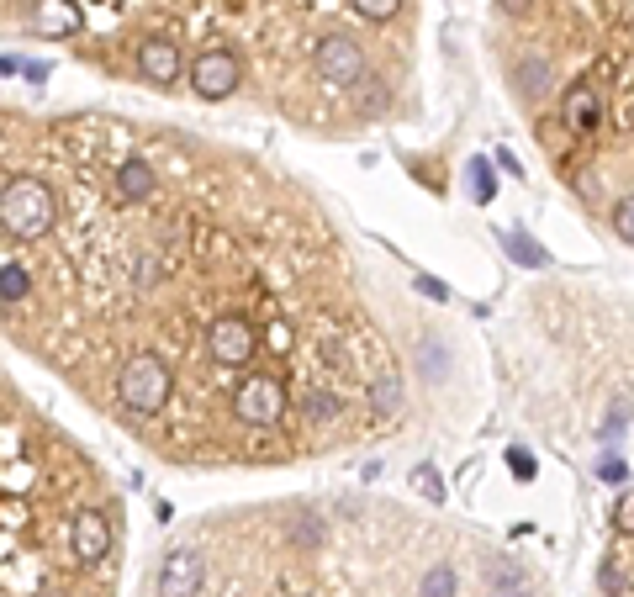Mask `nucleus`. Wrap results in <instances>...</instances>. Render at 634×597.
<instances>
[{"instance_id": "obj_4", "label": "nucleus", "mask_w": 634, "mask_h": 597, "mask_svg": "<svg viewBox=\"0 0 634 597\" xmlns=\"http://www.w3.org/2000/svg\"><path fill=\"white\" fill-rule=\"evenodd\" d=\"M207 349H212V360L217 365H249L254 360V349H259V333L249 317H217V323L207 328Z\"/></svg>"}, {"instance_id": "obj_13", "label": "nucleus", "mask_w": 634, "mask_h": 597, "mask_svg": "<svg viewBox=\"0 0 634 597\" xmlns=\"http://www.w3.org/2000/svg\"><path fill=\"white\" fill-rule=\"evenodd\" d=\"M117 196L122 201H148V196H154V170H148L143 159H127L117 170Z\"/></svg>"}, {"instance_id": "obj_16", "label": "nucleus", "mask_w": 634, "mask_h": 597, "mask_svg": "<svg viewBox=\"0 0 634 597\" xmlns=\"http://www.w3.org/2000/svg\"><path fill=\"white\" fill-rule=\"evenodd\" d=\"M471 196L481 201V207H487V201L497 196V175H492V164H487V159H476V164H471Z\"/></svg>"}, {"instance_id": "obj_30", "label": "nucleus", "mask_w": 634, "mask_h": 597, "mask_svg": "<svg viewBox=\"0 0 634 597\" xmlns=\"http://www.w3.org/2000/svg\"><path fill=\"white\" fill-rule=\"evenodd\" d=\"M497 6L508 11V16H524V11H529V0H497Z\"/></svg>"}, {"instance_id": "obj_2", "label": "nucleus", "mask_w": 634, "mask_h": 597, "mask_svg": "<svg viewBox=\"0 0 634 597\" xmlns=\"http://www.w3.org/2000/svg\"><path fill=\"white\" fill-rule=\"evenodd\" d=\"M170 391H175V376H170V365L159 360V354H133V360L122 365V376H117V397L127 413H159L164 402H170Z\"/></svg>"}, {"instance_id": "obj_26", "label": "nucleus", "mask_w": 634, "mask_h": 597, "mask_svg": "<svg viewBox=\"0 0 634 597\" xmlns=\"http://www.w3.org/2000/svg\"><path fill=\"white\" fill-rule=\"evenodd\" d=\"M598 582H603V592H624V571L613 566V561H603V571H598Z\"/></svg>"}, {"instance_id": "obj_10", "label": "nucleus", "mask_w": 634, "mask_h": 597, "mask_svg": "<svg viewBox=\"0 0 634 597\" xmlns=\"http://www.w3.org/2000/svg\"><path fill=\"white\" fill-rule=\"evenodd\" d=\"M32 32H43V37H69V32H80V6H74V0H37Z\"/></svg>"}, {"instance_id": "obj_21", "label": "nucleus", "mask_w": 634, "mask_h": 597, "mask_svg": "<svg viewBox=\"0 0 634 597\" xmlns=\"http://www.w3.org/2000/svg\"><path fill=\"white\" fill-rule=\"evenodd\" d=\"M413 487H418L423 497H434V502H444V481H439L434 471H428V465H423V471H413Z\"/></svg>"}, {"instance_id": "obj_6", "label": "nucleus", "mask_w": 634, "mask_h": 597, "mask_svg": "<svg viewBox=\"0 0 634 597\" xmlns=\"http://www.w3.org/2000/svg\"><path fill=\"white\" fill-rule=\"evenodd\" d=\"M360 74H365V53L360 43H349V37H328L323 48H317V80L323 85H360Z\"/></svg>"}, {"instance_id": "obj_27", "label": "nucleus", "mask_w": 634, "mask_h": 597, "mask_svg": "<svg viewBox=\"0 0 634 597\" xmlns=\"http://www.w3.org/2000/svg\"><path fill=\"white\" fill-rule=\"evenodd\" d=\"M376 402L386 407V413L397 407V381H391V376H381V381H376Z\"/></svg>"}, {"instance_id": "obj_12", "label": "nucleus", "mask_w": 634, "mask_h": 597, "mask_svg": "<svg viewBox=\"0 0 634 597\" xmlns=\"http://www.w3.org/2000/svg\"><path fill=\"white\" fill-rule=\"evenodd\" d=\"M598 117H603L598 90H592V85H571V96H566V106H561V122L571 127V133H592V127H598Z\"/></svg>"}, {"instance_id": "obj_14", "label": "nucleus", "mask_w": 634, "mask_h": 597, "mask_svg": "<svg viewBox=\"0 0 634 597\" xmlns=\"http://www.w3.org/2000/svg\"><path fill=\"white\" fill-rule=\"evenodd\" d=\"M27 291H32L27 270L16 265V259H6V265H0V302H6V307H16V302H22Z\"/></svg>"}, {"instance_id": "obj_25", "label": "nucleus", "mask_w": 634, "mask_h": 597, "mask_svg": "<svg viewBox=\"0 0 634 597\" xmlns=\"http://www.w3.org/2000/svg\"><path fill=\"white\" fill-rule=\"evenodd\" d=\"M598 476H603V481H608V487H613V481H624V476H629V465H624L619 455H608V460L598 465Z\"/></svg>"}, {"instance_id": "obj_23", "label": "nucleus", "mask_w": 634, "mask_h": 597, "mask_svg": "<svg viewBox=\"0 0 634 597\" xmlns=\"http://www.w3.org/2000/svg\"><path fill=\"white\" fill-rule=\"evenodd\" d=\"M508 471H513L518 481H529V476H534V455H529V450H518V444H513V450H508Z\"/></svg>"}, {"instance_id": "obj_15", "label": "nucleus", "mask_w": 634, "mask_h": 597, "mask_svg": "<svg viewBox=\"0 0 634 597\" xmlns=\"http://www.w3.org/2000/svg\"><path fill=\"white\" fill-rule=\"evenodd\" d=\"M502 244H508V254L518 259V265H529V270H545V265H550V254L539 249L529 233H508V238H502Z\"/></svg>"}, {"instance_id": "obj_3", "label": "nucleus", "mask_w": 634, "mask_h": 597, "mask_svg": "<svg viewBox=\"0 0 634 597\" xmlns=\"http://www.w3.org/2000/svg\"><path fill=\"white\" fill-rule=\"evenodd\" d=\"M286 413V386L275 376H249L244 386L233 391V418L249 428H275Z\"/></svg>"}, {"instance_id": "obj_9", "label": "nucleus", "mask_w": 634, "mask_h": 597, "mask_svg": "<svg viewBox=\"0 0 634 597\" xmlns=\"http://www.w3.org/2000/svg\"><path fill=\"white\" fill-rule=\"evenodd\" d=\"M138 69H143L154 85H175V80H180V48L164 43V37H154V43L138 48Z\"/></svg>"}, {"instance_id": "obj_20", "label": "nucleus", "mask_w": 634, "mask_h": 597, "mask_svg": "<svg viewBox=\"0 0 634 597\" xmlns=\"http://www.w3.org/2000/svg\"><path fill=\"white\" fill-rule=\"evenodd\" d=\"M518 80L529 85V96H539V90H545V80H550V69H545V59H534V64H524L518 69Z\"/></svg>"}, {"instance_id": "obj_28", "label": "nucleus", "mask_w": 634, "mask_h": 597, "mask_svg": "<svg viewBox=\"0 0 634 597\" xmlns=\"http://www.w3.org/2000/svg\"><path fill=\"white\" fill-rule=\"evenodd\" d=\"M418 291H423V296H434V302H444V296H450L439 281H428V275H418Z\"/></svg>"}, {"instance_id": "obj_1", "label": "nucleus", "mask_w": 634, "mask_h": 597, "mask_svg": "<svg viewBox=\"0 0 634 597\" xmlns=\"http://www.w3.org/2000/svg\"><path fill=\"white\" fill-rule=\"evenodd\" d=\"M53 212H59V201L37 175H16L0 191V222L11 238H43L53 228Z\"/></svg>"}, {"instance_id": "obj_7", "label": "nucleus", "mask_w": 634, "mask_h": 597, "mask_svg": "<svg viewBox=\"0 0 634 597\" xmlns=\"http://www.w3.org/2000/svg\"><path fill=\"white\" fill-rule=\"evenodd\" d=\"M201 576H207L201 550L180 545V550L164 555V566H159V597H196L201 592Z\"/></svg>"}, {"instance_id": "obj_24", "label": "nucleus", "mask_w": 634, "mask_h": 597, "mask_svg": "<svg viewBox=\"0 0 634 597\" xmlns=\"http://www.w3.org/2000/svg\"><path fill=\"white\" fill-rule=\"evenodd\" d=\"M307 418L317 423V418H333V397H328V391H312V397H307Z\"/></svg>"}, {"instance_id": "obj_11", "label": "nucleus", "mask_w": 634, "mask_h": 597, "mask_svg": "<svg viewBox=\"0 0 634 597\" xmlns=\"http://www.w3.org/2000/svg\"><path fill=\"white\" fill-rule=\"evenodd\" d=\"M481 582H487V597H534V592H529V571H518V566L508 561V555L487 561Z\"/></svg>"}, {"instance_id": "obj_17", "label": "nucleus", "mask_w": 634, "mask_h": 597, "mask_svg": "<svg viewBox=\"0 0 634 597\" xmlns=\"http://www.w3.org/2000/svg\"><path fill=\"white\" fill-rule=\"evenodd\" d=\"M418 597H455V571H450V566H434V571L423 576Z\"/></svg>"}, {"instance_id": "obj_18", "label": "nucleus", "mask_w": 634, "mask_h": 597, "mask_svg": "<svg viewBox=\"0 0 634 597\" xmlns=\"http://www.w3.org/2000/svg\"><path fill=\"white\" fill-rule=\"evenodd\" d=\"M354 11L365 16V22H391V16L402 11V0H349Z\"/></svg>"}, {"instance_id": "obj_31", "label": "nucleus", "mask_w": 634, "mask_h": 597, "mask_svg": "<svg viewBox=\"0 0 634 597\" xmlns=\"http://www.w3.org/2000/svg\"><path fill=\"white\" fill-rule=\"evenodd\" d=\"M37 597H69L64 587H43V592H37Z\"/></svg>"}, {"instance_id": "obj_19", "label": "nucleus", "mask_w": 634, "mask_h": 597, "mask_svg": "<svg viewBox=\"0 0 634 597\" xmlns=\"http://www.w3.org/2000/svg\"><path fill=\"white\" fill-rule=\"evenodd\" d=\"M613 233H619L624 244H634V196L613 201Z\"/></svg>"}, {"instance_id": "obj_5", "label": "nucleus", "mask_w": 634, "mask_h": 597, "mask_svg": "<svg viewBox=\"0 0 634 597\" xmlns=\"http://www.w3.org/2000/svg\"><path fill=\"white\" fill-rule=\"evenodd\" d=\"M191 90L201 101H222V96H233L238 90V59L228 48H207V53H196V64H191Z\"/></svg>"}, {"instance_id": "obj_22", "label": "nucleus", "mask_w": 634, "mask_h": 597, "mask_svg": "<svg viewBox=\"0 0 634 597\" xmlns=\"http://www.w3.org/2000/svg\"><path fill=\"white\" fill-rule=\"evenodd\" d=\"M613 529H619V534H634V492L619 497V508H613Z\"/></svg>"}, {"instance_id": "obj_8", "label": "nucleus", "mask_w": 634, "mask_h": 597, "mask_svg": "<svg viewBox=\"0 0 634 597\" xmlns=\"http://www.w3.org/2000/svg\"><path fill=\"white\" fill-rule=\"evenodd\" d=\"M69 545L74 555L90 566V561H106V550H111V524L96 513V508H80L74 513V524H69Z\"/></svg>"}, {"instance_id": "obj_29", "label": "nucleus", "mask_w": 634, "mask_h": 597, "mask_svg": "<svg viewBox=\"0 0 634 597\" xmlns=\"http://www.w3.org/2000/svg\"><path fill=\"white\" fill-rule=\"evenodd\" d=\"M270 344L286 349V344H291V328H286V323H270Z\"/></svg>"}]
</instances>
